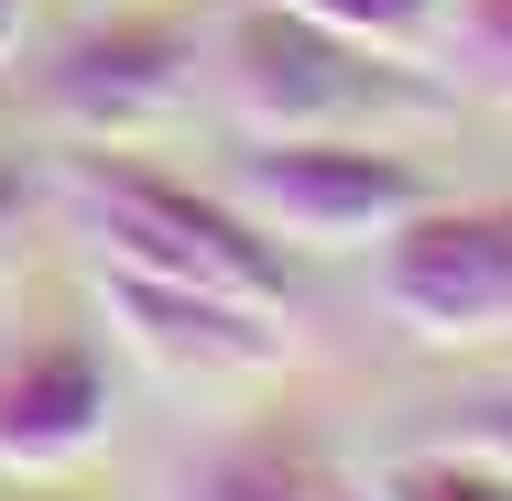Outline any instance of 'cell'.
<instances>
[{
    "label": "cell",
    "instance_id": "1",
    "mask_svg": "<svg viewBox=\"0 0 512 501\" xmlns=\"http://www.w3.org/2000/svg\"><path fill=\"white\" fill-rule=\"evenodd\" d=\"M77 218H88V251L120 273L240 295V305H273V316L295 305V262H284L273 229H251L229 197H207L142 153H77Z\"/></svg>",
    "mask_w": 512,
    "mask_h": 501
},
{
    "label": "cell",
    "instance_id": "2",
    "mask_svg": "<svg viewBox=\"0 0 512 501\" xmlns=\"http://www.w3.org/2000/svg\"><path fill=\"white\" fill-rule=\"evenodd\" d=\"M425 197L436 186L371 131H251V153L229 175V207L251 229H273L284 251H371Z\"/></svg>",
    "mask_w": 512,
    "mask_h": 501
},
{
    "label": "cell",
    "instance_id": "3",
    "mask_svg": "<svg viewBox=\"0 0 512 501\" xmlns=\"http://www.w3.org/2000/svg\"><path fill=\"white\" fill-rule=\"evenodd\" d=\"M371 295L425 349H502L512 338V197H425L371 240Z\"/></svg>",
    "mask_w": 512,
    "mask_h": 501
},
{
    "label": "cell",
    "instance_id": "4",
    "mask_svg": "<svg viewBox=\"0 0 512 501\" xmlns=\"http://www.w3.org/2000/svg\"><path fill=\"white\" fill-rule=\"evenodd\" d=\"M197 66H207V44L186 11H109V22H77L55 44L44 109L77 120L88 142H131V131H153L197 99Z\"/></svg>",
    "mask_w": 512,
    "mask_h": 501
},
{
    "label": "cell",
    "instance_id": "5",
    "mask_svg": "<svg viewBox=\"0 0 512 501\" xmlns=\"http://www.w3.org/2000/svg\"><path fill=\"white\" fill-rule=\"evenodd\" d=\"M382 88H393L382 55L316 33L306 11H284V0L240 11V33H229V109L251 131H360Z\"/></svg>",
    "mask_w": 512,
    "mask_h": 501
},
{
    "label": "cell",
    "instance_id": "6",
    "mask_svg": "<svg viewBox=\"0 0 512 501\" xmlns=\"http://www.w3.org/2000/svg\"><path fill=\"white\" fill-rule=\"evenodd\" d=\"M109 414L120 393H109V349L88 327H44V338L0 349V469L11 480H55L77 458H99Z\"/></svg>",
    "mask_w": 512,
    "mask_h": 501
},
{
    "label": "cell",
    "instance_id": "7",
    "mask_svg": "<svg viewBox=\"0 0 512 501\" xmlns=\"http://www.w3.org/2000/svg\"><path fill=\"white\" fill-rule=\"evenodd\" d=\"M99 295L109 316L164 360V371H207V382H240V371H284L295 338L273 305H240V295H197V284H153V273H120L99 262Z\"/></svg>",
    "mask_w": 512,
    "mask_h": 501
},
{
    "label": "cell",
    "instance_id": "8",
    "mask_svg": "<svg viewBox=\"0 0 512 501\" xmlns=\"http://www.w3.org/2000/svg\"><path fill=\"white\" fill-rule=\"evenodd\" d=\"M175 501H338V480L316 469L284 425H251V436H218Z\"/></svg>",
    "mask_w": 512,
    "mask_h": 501
},
{
    "label": "cell",
    "instance_id": "9",
    "mask_svg": "<svg viewBox=\"0 0 512 501\" xmlns=\"http://www.w3.org/2000/svg\"><path fill=\"white\" fill-rule=\"evenodd\" d=\"M284 11H306L316 33H338V44H360L382 66L436 55V22H447V0H284Z\"/></svg>",
    "mask_w": 512,
    "mask_h": 501
},
{
    "label": "cell",
    "instance_id": "10",
    "mask_svg": "<svg viewBox=\"0 0 512 501\" xmlns=\"http://www.w3.org/2000/svg\"><path fill=\"white\" fill-rule=\"evenodd\" d=\"M436 55H447V77H458V88H480V99L512 109V0H447Z\"/></svg>",
    "mask_w": 512,
    "mask_h": 501
},
{
    "label": "cell",
    "instance_id": "11",
    "mask_svg": "<svg viewBox=\"0 0 512 501\" xmlns=\"http://www.w3.org/2000/svg\"><path fill=\"white\" fill-rule=\"evenodd\" d=\"M371 501H512V469L469 458V447H425V458H393Z\"/></svg>",
    "mask_w": 512,
    "mask_h": 501
},
{
    "label": "cell",
    "instance_id": "12",
    "mask_svg": "<svg viewBox=\"0 0 512 501\" xmlns=\"http://www.w3.org/2000/svg\"><path fill=\"white\" fill-rule=\"evenodd\" d=\"M447 447H469V458H491V469H512V393H491V403H469L458 414V436Z\"/></svg>",
    "mask_w": 512,
    "mask_h": 501
},
{
    "label": "cell",
    "instance_id": "13",
    "mask_svg": "<svg viewBox=\"0 0 512 501\" xmlns=\"http://www.w3.org/2000/svg\"><path fill=\"white\" fill-rule=\"evenodd\" d=\"M11 229H22V164L0 153V240H11Z\"/></svg>",
    "mask_w": 512,
    "mask_h": 501
},
{
    "label": "cell",
    "instance_id": "14",
    "mask_svg": "<svg viewBox=\"0 0 512 501\" xmlns=\"http://www.w3.org/2000/svg\"><path fill=\"white\" fill-rule=\"evenodd\" d=\"M22 22H33V0H0V66H11V44H22Z\"/></svg>",
    "mask_w": 512,
    "mask_h": 501
},
{
    "label": "cell",
    "instance_id": "15",
    "mask_svg": "<svg viewBox=\"0 0 512 501\" xmlns=\"http://www.w3.org/2000/svg\"><path fill=\"white\" fill-rule=\"evenodd\" d=\"M338 501H371V491H338Z\"/></svg>",
    "mask_w": 512,
    "mask_h": 501
}]
</instances>
